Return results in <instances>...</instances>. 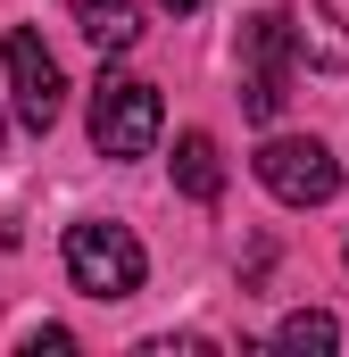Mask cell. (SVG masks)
Wrapping results in <instances>:
<instances>
[{
    "label": "cell",
    "instance_id": "cell-1",
    "mask_svg": "<svg viewBox=\"0 0 349 357\" xmlns=\"http://www.w3.org/2000/svg\"><path fill=\"white\" fill-rule=\"evenodd\" d=\"M142 274H150V250H142L125 225H108V216L67 225V282H75L84 299H133Z\"/></svg>",
    "mask_w": 349,
    "mask_h": 357
},
{
    "label": "cell",
    "instance_id": "cell-2",
    "mask_svg": "<svg viewBox=\"0 0 349 357\" xmlns=\"http://www.w3.org/2000/svg\"><path fill=\"white\" fill-rule=\"evenodd\" d=\"M158 125H167L158 84H142V75H100L91 84V150L100 158H150Z\"/></svg>",
    "mask_w": 349,
    "mask_h": 357
},
{
    "label": "cell",
    "instance_id": "cell-3",
    "mask_svg": "<svg viewBox=\"0 0 349 357\" xmlns=\"http://www.w3.org/2000/svg\"><path fill=\"white\" fill-rule=\"evenodd\" d=\"M258 183L283 208H325V199L341 191V158H333L316 133H274L258 150Z\"/></svg>",
    "mask_w": 349,
    "mask_h": 357
},
{
    "label": "cell",
    "instance_id": "cell-4",
    "mask_svg": "<svg viewBox=\"0 0 349 357\" xmlns=\"http://www.w3.org/2000/svg\"><path fill=\"white\" fill-rule=\"evenodd\" d=\"M0 59H8V100H17V125H25V133H50V125H59V108H67V75H59V59L42 50V33H34V25H17Z\"/></svg>",
    "mask_w": 349,
    "mask_h": 357
},
{
    "label": "cell",
    "instance_id": "cell-5",
    "mask_svg": "<svg viewBox=\"0 0 349 357\" xmlns=\"http://www.w3.org/2000/svg\"><path fill=\"white\" fill-rule=\"evenodd\" d=\"M283 84H291V33H283V17L266 8V17L242 25V108H250L258 125H274V116H283Z\"/></svg>",
    "mask_w": 349,
    "mask_h": 357
},
{
    "label": "cell",
    "instance_id": "cell-6",
    "mask_svg": "<svg viewBox=\"0 0 349 357\" xmlns=\"http://www.w3.org/2000/svg\"><path fill=\"white\" fill-rule=\"evenodd\" d=\"M283 33H291V59H299V67H325V75L349 67V25L333 17V0H299V8L283 17Z\"/></svg>",
    "mask_w": 349,
    "mask_h": 357
},
{
    "label": "cell",
    "instance_id": "cell-7",
    "mask_svg": "<svg viewBox=\"0 0 349 357\" xmlns=\"http://www.w3.org/2000/svg\"><path fill=\"white\" fill-rule=\"evenodd\" d=\"M75 25H84V42H100L108 59L142 42V8L133 0H75Z\"/></svg>",
    "mask_w": 349,
    "mask_h": 357
},
{
    "label": "cell",
    "instance_id": "cell-8",
    "mask_svg": "<svg viewBox=\"0 0 349 357\" xmlns=\"http://www.w3.org/2000/svg\"><path fill=\"white\" fill-rule=\"evenodd\" d=\"M174 191H183V199H200V208L225 191V158H216V142H208V133H183V142H174Z\"/></svg>",
    "mask_w": 349,
    "mask_h": 357
},
{
    "label": "cell",
    "instance_id": "cell-9",
    "mask_svg": "<svg viewBox=\"0 0 349 357\" xmlns=\"http://www.w3.org/2000/svg\"><path fill=\"white\" fill-rule=\"evenodd\" d=\"M274 341H283V349H333V341H341V324H333V316H325V307H299V316H283V333H274Z\"/></svg>",
    "mask_w": 349,
    "mask_h": 357
},
{
    "label": "cell",
    "instance_id": "cell-10",
    "mask_svg": "<svg viewBox=\"0 0 349 357\" xmlns=\"http://www.w3.org/2000/svg\"><path fill=\"white\" fill-rule=\"evenodd\" d=\"M158 8H174V17H191V8H208V0H158Z\"/></svg>",
    "mask_w": 349,
    "mask_h": 357
},
{
    "label": "cell",
    "instance_id": "cell-11",
    "mask_svg": "<svg viewBox=\"0 0 349 357\" xmlns=\"http://www.w3.org/2000/svg\"><path fill=\"white\" fill-rule=\"evenodd\" d=\"M0 142H8V108H0Z\"/></svg>",
    "mask_w": 349,
    "mask_h": 357
},
{
    "label": "cell",
    "instance_id": "cell-12",
    "mask_svg": "<svg viewBox=\"0 0 349 357\" xmlns=\"http://www.w3.org/2000/svg\"><path fill=\"white\" fill-rule=\"evenodd\" d=\"M341 258H349V250H341Z\"/></svg>",
    "mask_w": 349,
    "mask_h": 357
}]
</instances>
